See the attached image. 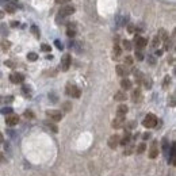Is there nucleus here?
Here are the masks:
<instances>
[{"mask_svg": "<svg viewBox=\"0 0 176 176\" xmlns=\"http://www.w3.org/2000/svg\"><path fill=\"white\" fill-rule=\"evenodd\" d=\"M142 125L148 129H152V127H156L157 126V118H156V115H153V114H148L145 119L142 121Z\"/></svg>", "mask_w": 176, "mask_h": 176, "instance_id": "f257e3e1", "label": "nucleus"}, {"mask_svg": "<svg viewBox=\"0 0 176 176\" xmlns=\"http://www.w3.org/2000/svg\"><path fill=\"white\" fill-rule=\"evenodd\" d=\"M75 7L73 6H71V4H64L61 7V10L58 11V16H61V18H67L69 16V15H72V14H75Z\"/></svg>", "mask_w": 176, "mask_h": 176, "instance_id": "f03ea898", "label": "nucleus"}, {"mask_svg": "<svg viewBox=\"0 0 176 176\" xmlns=\"http://www.w3.org/2000/svg\"><path fill=\"white\" fill-rule=\"evenodd\" d=\"M67 95L72 96V98H80L81 92H80V90H79L76 86H75V84L68 83V84H67Z\"/></svg>", "mask_w": 176, "mask_h": 176, "instance_id": "7ed1b4c3", "label": "nucleus"}, {"mask_svg": "<svg viewBox=\"0 0 176 176\" xmlns=\"http://www.w3.org/2000/svg\"><path fill=\"white\" fill-rule=\"evenodd\" d=\"M46 115L54 122L61 121V118H62L61 111H58V110H48V111H46Z\"/></svg>", "mask_w": 176, "mask_h": 176, "instance_id": "20e7f679", "label": "nucleus"}, {"mask_svg": "<svg viewBox=\"0 0 176 176\" xmlns=\"http://www.w3.org/2000/svg\"><path fill=\"white\" fill-rule=\"evenodd\" d=\"M10 80H11V83H14V84H22L24 80V76L22 73H18V72H12L10 75Z\"/></svg>", "mask_w": 176, "mask_h": 176, "instance_id": "39448f33", "label": "nucleus"}, {"mask_svg": "<svg viewBox=\"0 0 176 176\" xmlns=\"http://www.w3.org/2000/svg\"><path fill=\"white\" fill-rule=\"evenodd\" d=\"M134 43H136V48L137 50H142L145 46L148 45V41L144 38V37H140V35H136L134 38Z\"/></svg>", "mask_w": 176, "mask_h": 176, "instance_id": "423d86ee", "label": "nucleus"}, {"mask_svg": "<svg viewBox=\"0 0 176 176\" xmlns=\"http://www.w3.org/2000/svg\"><path fill=\"white\" fill-rule=\"evenodd\" d=\"M71 62H72V58H71V54H64V57L61 60V69L64 72H67L69 67H71Z\"/></svg>", "mask_w": 176, "mask_h": 176, "instance_id": "0eeeda50", "label": "nucleus"}, {"mask_svg": "<svg viewBox=\"0 0 176 176\" xmlns=\"http://www.w3.org/2000/svg\"><path fill=\"white\" fill-rule=\"evenodd\" d=\"M157 156H159V142L153 141L152 145L149 148V157L150 159H156Z\"/></svg>", "mask_w": 176, "mask_h": 176, "instance_id": "6e6552de", "label": "nucleus"}, {"mask_svg": "<svg viewBox=\"0 0 176 176\" xmlns=\"http://www.w3.org/2000/svg\"><path fill=\"white\" fill-rule=\"evenodd\" d=\"M18 122H19V117L15 114H10L6 118V123H7L8 126H15V125H18Z\"/></svg>", "mask_w": 176, "mask_h": 176, "instance_id": "1a4fd4ad", "label": "nucleus"}, {"mask_svg": "<svg viewBox=\"0 0 176 176\" xmlns=\"http://www.w3.org/2000/svg\"><path fill=\"white\" fill-rule=\"evenodd\" d=\"M119 140H121V137L117 136V134H115V136H111L108 138V146L111 148V149H115V148L119 145Z\"/></svg>", "mask_w": 176, "mask_h": 176, "instance_id": "9d476101", "label": "nucleus"}, {"mask_svg": "<svg viewBox=\"0 0 176 176\" xmlns=\"http://www.w3.org/2000/svg\"><path fill=\"white\" fill-rule=\"evenodd\" d=\"M141 99H142L141 90H140V88H136V90L131 92V100H133L134 103H138V102H141Z\"/></svg>", "mask_w": 176, "mask_h": 176, "instance_id": "9b49d317", "label": "nucleus"}, {"mask_svg": "<svg viewBox=\"0 0 176 176\" xmlns=\"http://www.w3.org/2000/svg\"><path fill=\"white\" fill-rule=\"evenodd\" d=\"M123 125H125V117H117L112 121V127L114 129H121L123 127Z\"/></svg>", "mask_w": 176, "mask_h": 176, "instance_id": "f8f14e48", "label": "nucleus"}, {"mask_svg": "<svg viewBox=\"0 0 176 176\" xmlns=\"http://www.w3.org/2000/svg\"><path fill=\"white\" fill-rule=\"evenodd\" d=\"M129 108L126 105H119L118 108H117V117H125V115L127 114Z\"/></svg>", "mask_w": 176, "mask_h": 176, "instance_id": "ddd939ff", "label": "nucleus"}, {"mask_svg": "<svg viewBox=\"0 0 176 176\" xmlns=\"http://www.w3.org/2000/svg\"><path fill=\"white\" fill-rule=\"evenodd\" d=\"M117 73L119 75V76L125 77L129 75V69L126 68V65H118L117 67Z\"/></svg>", "mask_w": 176, "mask_h": 176, "instance_id": "4468645a", "label": "nucleus"}, {"mask_svg": "<svg viewBox=\"0 0 176 176\" xmlns=\"http://www.w3.org/2000/svg\"><path fill=\"white\" fill-rule=\"evenodd\" d=\"M67 35L71 37V38H73V37L76 35V26H75V23H69V24H68Z\"/></svg>", "mask_w": 176, "mask_h": 176, "instance_id": "2eb2a0df", "label": "nucleus"}, {"mask_svg": "<svg viewBox=\"0 0 176 176\" xmlns=\"http://www.w3.org/2000/svg\"><path fill=\"white\" fill-rule=\"evenodd\" d=\"M129 142H130V133L126 131V133H125V136H123V138H121V140H119V144H121V145H123V146H126V145H129Z\"/></svg>", "mask_w": 176, "mask_h": 176, "instance_id": "dca6fc26", "label": "nucleus"}, {"mask_svg": "<svg viewBox=\"0 0 176 176\" xmlns=\"http://www.w3.org/2000/svg\"><path fill=\"white\" fill-rule=\"evenodd\" d=\"M121 87H122V90H125V91L130 90V88H131V81L129 80V79H123V80L121 81Z\"/></svg>", "mask_w": 176, "mask_h": 176, "instance_id": "f3484780", "label": "nucleus"}, {"mask_svg": "<svg viewBox=\"0 0 176 176\" xmlns=\"http://www.w3.org/2000/svg\"><path fill=\"white\" fill-rule=\"evenodd\" d=\"M114 98H115V100H118V102H123V100H126V94H125V91H118Z\"/></svg>", "mask_w": 176, "mask_h": 176, "instance_id": "a211bd4d", "label": "nucleus"}, {"mask_svg": "<svg viewBox=\"0 0 176 176\" xmlns=\"http://www.w3.org/2000/svg\"><path fill=\"white\" fill-rule=\"evenodd\" d=\"M134 76H136V83H137V84H142L144 76H142V73H141V72L136 71V72H134Z\"/></svg>", "mask_w": 176, "mask_h": 176, "instance_id": "6ab92c4d", "label": "nucleus"}, {"mask_svg": "<svg viewBox=\"0 0 176 176\" xmlns=\"http://www.w3.org/2000/svg\"><path fill=\"white\" fill-rule=\"evenodd\" d=\"M157 37H159V38H160V41H161V42H164V41L167 39V38H168V34H167V31L165 30H160L159 31V35H157Z\"/></svg>", "mask_w": 176, "mask_h": 176, "instance_id": "aec40b11", "label": "nucleus"}, {"mask_svg": "<svg viewBox=\"0 0 176 176\" xmlns=\"http://www.w3.org/2000/svg\"><path fill=\"white\" fill-rule=\"evenodd\" d=\"M142 83H144V86H145V88H148V90H150V88H152V80H150V79L144 77Z\"/></svg>", "mask_w": 176, "mask_h": 176, "instance_id": "412c9836", "label": "nucleus"}, {"mask_svg": "<svg viewBox=\"0 0 176 176\" xmlns=\"http://www.w3.org/2000/svg\"><path fill=\"white\" fill-rule=\"evenodd\" d=\"M160 43H161V41H160V38H159V37H155V38H153V41H152V48H153V49L159 48Z\"/></svg>", "mask_w": 176, "mask_h": 176, "instance_id": "4be33fe9", "label": "nucleus"}, {"mask_svg": "<svg viewBox=\"0 0 176 176\" xmlns=\"http://www.w3.org/2000/svg\"><path fill=\"white\" fill-rule=\"evenodd\" d=\"M27 60H29V61H37V60H38V54H37V53H29V54H27Z\"/></svg>", "mask_w": 176, "mask_h": 176, "instance_id": "5701e85b", "label": "nucleus"}, {"mask_svg": "<svg viewBox=\"0 0 176 176\" xmlns=\"http://www.w3.org/2000/svg\"><path fill=\"white\" fill-rule=\"evenodd\" d=\"M0 112L4 114V115H10V114H12V108L11 107H3L2 110H0Z\"/></svg>", "mask_w": 176, "mask_h": 176, "instance_id": "b1692460", "label": "nucleus"}, {"mask_svg": "<svg viewBox=\"0 0 176 176\" xmlns=\"http://www.w3.org/2000/svg\"><path fill=\"white\" fill-rule=\"evenodd\" d=\"M168 149H169V148H168V141L164 138V140H163V150H164L165 156H168Z\"/></svg>", "mask_w": 176, "mask_h": 176, "instance_id": "393cba45", "label": "nucleus"}, {"mask_svg": "<svg viewBox=\"0 0 176 176\" xmlns=\"http://www.w3.org/2000/svg\"><path fill=\"white\" fill-rule=\"evenodd\" d=\"M22 91H23L24 96H31V90H30V87L23 86V88H22Z\"/></svg>", "mask_w": 176, "mask_h": 176, "instance_id": "a878e982", "label": "nucleus"}, {"mask_svg": "<svg viewBox=\"0 0 176 176\" xmlns=\"http://www.w3.org/2000/svg\"><path fill=\"white\" fill-rule=\"evenodd\" d=\"M133 149H134V146L133 145H129L126 149H125V152H123V155L125 156H129V155H131L133 153Z\"/></svg>", "mask_w": 176, "mask_h": 176, "instance_id": "bb28decb", "label": "nucleus"}, {"mask_svg": "<svg viewBox=\"0 0 176 176\" xmlns=\"http://www.w3.org/2000/svg\"><path fill=\"white\" fill-rule=\"evenodd\" d=\"M31 33H33L37 38H39V30H38V27H37L35 24H34V26H31Z\"/></svg>", "mask_w": 176, "mask_h": 176, "instance_id": "cd10ccee", "label": "nucleus"}, {"mask_svg": "<svg viewBox=\"0 0 176 176\" xmlns=\"http://www.w3.org/2000/svg\"><path fill=\"white\" fill-rule=\"evenodd\" d=\"M145 149H146V145L145 144H140V145H138V148H137V153H144L145 152Z\"/></svg>", "mask_w": 176, "mask_h": 176, "instance_id": "c85d7f7f", "label": "nucleus"}, {"mask_svg": "<svg viewBox=\"0 0 176 176\" xmlns=\"http://www.w3.org/2000/svg\"><path fill=\"white\" fill-rule=\"evenodd\" d=\"M136 58L138 60V61H142V60H144L142 50H136Z\"/></svg>", "mask_w": 176, "mask_h": 176, "instance_id": "c756f323", "label": "nucleus"}, {"mask_svg": "<svg viewBox=\"0 0 176 176\" xmlns=\"http://www.w3.org/2000/svg\"><path fill=\"white\" fill-rule=\"evenodd\" d=\"M123 48L126 50H131V42H130V41H127V39L123 41Z\"/></svg>", "mask_w": 176, "mask_h": 176, "instance_id": "7c9ffc66", "label": "nucleus"}, {"mask_svg": "<svg viewBox=\"0 0 176 176\" xmlns=\"http://www.w3.org/2000/svg\"><path fill=\"white\" fill-rule=\"evenodd\" d=\"M10 46H11V43L8 42V41H3V42H2V48L4 50H8V49H10Z\"/></svg>", "mask_w": 176, "mask_h": 176, "instance_id": "2f4dec72", "label": "nucleus"}, {"mask_svg": "<svg viewBox=\"0 0 176 176\" xmlns=\"http://www.w3.org/2000/svg\"><path fill=\"white\" fill-rule=\"evenodd\" d=\"M169 84H171V77H169V76H165V79H164V84H163V87H164V88H168Z\"/></svg>", "mask_w": 176, "mask_h": 176, "instance_id": "473e14b6", "label": "nucleus"}, {"mask_svg": "<svg viewBox=\"0 0 176 176\" xmlns=\"http://www.w3.org/2000/svg\"><path fill=\"white\" fill-rule=\"evenodd\" d=\"M62 108H64V111H65V112H68V111H71L72 105H71L69 102H65V103H64V107H62Z\"/></svg>", "mask_w": 176, "mask_h": 176, "instance_id": "72a5a7b5", "label": "nucleus"}, {"mask_svg": "<svg viewBox=\"0 0 176 176\" xmlns=\"http://www.w3.org/2000/svg\"><path fill=\"white\" fill-rule=\"evenodd\" d=\"M131 64H133V57L126 56V57H125V65H131Z\"/></svg>", "mask_w": 176, "mask_h": 176, "instance_id": "f704fd0d", "label": "nucleus"}, {"mask_svg": "<svg viewBox=\"0 0 176 176\" xmlns=\"http://www.w3.org/2000/svg\"><path fill=\"white\" fill-rule=\"evenodd\" d=\"M6 11H7V12H11V14H12V12H15V8L12 7L11 4H8V3H7V4H6Z\"/></svg>", "mask_w": 176, "mask_h": 176, "instance_id": "c9c22d12", "label": "nucleus"}, {"mask_svg": "<svg viewBox=\"0 0 176 176\" xmlns=\"http://www.w3.org/2000/svg\"><path fill=\"white\" fill-rule=\"evenodd\" d=\"M46 125H48V126H49L50 129H52V130L54 131V133H57V131H58V129H57V126H56V125H53V123H49V122H46Z\"/></svg>", "mask_w": 176, "mask_h": 176, "instance_id": "e433bc0d", "label": "nucleus"}, {"mask_svg": "<svg viewBox=\"0 0 176 176\" xmlns=\"http://www.w3.org/2000/svg\"><path fill=\"white\" fill-rule=\"evenodd\" d=\"M24 117H26V118H30V119H33V118H34L33 111H29V110H27V111H24Z\"/></svg>", "mask_w": 176, "mask_h": 176, "instance_id": "4c0bfd02", "label": "nucleus"}, {"mask_svg": "<svg viewBox=\"0 0 176 176\" xmlns=\"http://www.w3.org/2000/svg\"><path fill=\"white\" fill-rule=\"evenodd\" d=\"M114 54L117 56V57H118L119 54H121V48H119L118 45H115V46H114Z\"/></svg>", "mask_w": 176, "mask_h": 176, "instance_id": "58836bf2", "label": "nucleus"}, {"mask_svg": "<svg viewBox=\"0 0 176 176\" xmlns=\"http://www.w3.org/2000/svg\"><path fill=\"white\" fill-rule=\"evenodd\" d=\"M41 48H42L43 52H50V50H52V48H50L49 45H46V43H43V45L41 46Z\"/></svg>", "mask_w": 176, "mask_h": 176, "instance_id": "ea45409f", "label": "nucleus"}, {"mask_svg": "<svg viewBox=\"0 0 176 176\" xmlns=\"http://www.w3.org/2000/svg\"><path fill=\"white\" fill-rule=\"evenodd\" d=\"M69 0H56V3L57 4H65V3H68Z\"/></svg>", "mask_w": 176, "mask_h": 176, "instance_id": "a19ab883", "label": "nucleus"}, {"mask_svg": "<svg viewBox=\"0 0 176 176\" xmlns=\"http://www.w3.org/2000/svg\"><path fill=\"white\" fill-rule=\"evenodd\" d=\"M171 106L175 107V95H172V98H171Z\"/></svg>", "mask_w": 176, "mask_h": 176, "instance_id": "79ce46f5", "label": "nucleus"}, {"mask_svg": "<svg viewBox=\"0 0 176 176\" xmlns=\"http://www.w3.org/2000/svg\"><path fill=\"white\" fill-rule=\"evenodd\" d=\"M11 26H12V27H18V26H19V23L14 20V22H11Z\"/></svg>", "mask_w": 176, "mask_h": 176, "instance_id": "37998d69", "label": "nucleus"}, {"mask_svg": "<svg viewBox=\"0 0 176 176\" xmlns=\"http://www.w3.org/2000/svg\"><path fill=\"white\" fill-rule=\"evenodd\" d=\"M56 46H57L58 49H62V45L60 43V41H56Z\"/></svg>", "mask_w": 176, "mask_h": 176, "instance_id": "c03bdc74", "label": "nucleus"}, {"mask_svg": "<svg viewBox=\"0 0 176 176\" xmlns=\"http://www.w3.org/2000/svg\"><path fill=\"white\" fill-rule=\"evenodd\" d=\"M6 65H8V67L14 68V64H12V61H6Z\"/></svg>", "mask_w": 176, "mask_h": 176, "instance_id": "a18cd8bd", "label": "nucleus"}, {"mask_svg": "<svg viewBox=\"0 0 176 176\" xmlns=\"http://www.w3.org/2000/svg\"><path fill=\"white\" fill-rule=\"evenodd\" d=\"M142 137H144V140H148V138L150 137V134H149V133H144V136H142Z\"/></svg>", "mask_w": 176, "mask_h": 176, "instance_id": "49530a36", "label": "nucleus"}, {"mask_svg": "<svg viewBox=\"0 0 176 176\" xmlns=\"http://www.w3.org/2000/svg\"><path fill=\"white\" fill-rule=\"evenodd\" d=\"M3 18H4V11L0 10V19H3Z\"/></svg>", "mask_w": 176, "mask_h": 176, "instance_id": "de8ad7c7", "label": "nucleus"}, {"mask_svg": "<svg viewBox=\"0 0 176 176\" xmlns=\"http://www.w3.org/2000/svg\"><path fill=\"white\" fill-rule=\"evenodd\" d=\"M163 54V50H157L156 52V56H161Z\"/></svg>", "mask_w": 176, "mask_h": 176, "instance_id": "09e8293b", "label": "nucleus"}, {"mask_svg": "<svg viewBox=\"0 0 176 176\" xmlns=\"http://www.w3.org/2000/svg\"><path fill=\"white\" fill-rule=\"evenodd\" d=\"M149 61H150V64H155V58H153V57H149Z\"/></svg>", "mask_w": 176, "mask_h": 176, "instance_id": "8fccbe9b", "label": "nucleus"}, {"mask_svg": "<svg viewBox=\"0 0 176 176\" xmlns=\"http://www.w3.org/2000/svg\"><path fill=\"white\" fill-rule=\"evenodd\" d=\"M0 161H4V156H3L2 153H0Z\"/></svg>", "mask_w": 176, "mask_h": 176, "instance_id": "3c124183", "label": "nucleus"}, {"mask_svg": "<svg viewBox=\"0 0 176 176\" xmlns=\"http://www.w3.org/2000/svg\"><path fill=\"white\" fill-rule=\"evenodd\" d=\"M133 30H134L133 26H129V31H130V33H133Z\"/></svg>", "mask_w": 176, "mask_h": 176, "instance_id": "603ef678", "label": "nucleus"}, {"mask_svg": "<svg viewBox=\"0 0 176 176\" xmlns=\"http://www.w3.org/2000/svg\"><path fill=\"white\" fill-rule=\"evenodd\" d=\"M2 142H3V136L0 134V144H2Z\"/></svg>", "mask_w": 176, "mask_h": 176, "instance_id": "864d4df0", "label": "nucleus"}]
</instances>
